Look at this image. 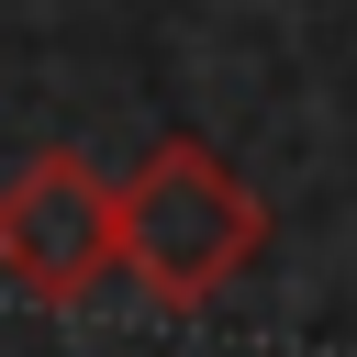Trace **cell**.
Here are the masks:
<instances>
[{
  "label": "cell",
  "instance_id": "7a4b0ae2",
  "mask_svg": "<svg viewBox=\"0 0 357 357\" xmlns=\"http://www.w3.org/2000/svg\"><path fill=\"white\" fill-rule=\"evenodd\" d=\"M0 279L22 301H89L112 279V178L78 145H33L0 167Z\"/></svg>",
  "mask_w": 357,
  "mask_h": 357
},
{
  "label": "cell",
  "instance_id": "6da1fadb",
  "mask_svg": "<svg viewBox=\"0 0 357 357\" xmlns=\"http://www.w3.org/2000/svg\"><path fill=\"white\" fill-rule=\"evenodd\" d=\"M257 257H268V201L201 134H156L145 167L112 178V279H134L156 312L223 301Z\"/></svg>",
  "mask_w": 357,
  "mask_h": 357
}]
</instances>
